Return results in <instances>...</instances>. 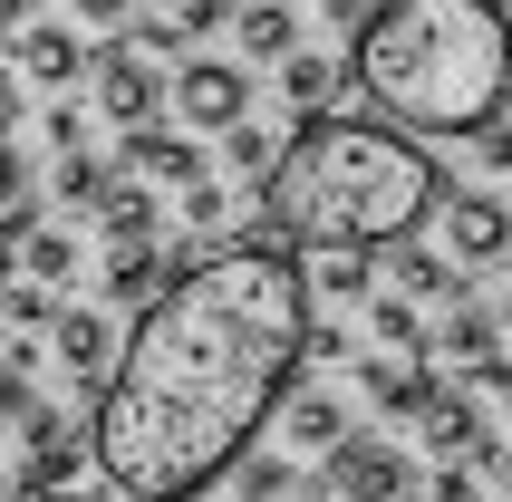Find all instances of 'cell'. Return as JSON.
I'll list each match as a JSON object with an SVG mask.
<instances>
[{"label":"cell","mask_w":512,"mask_h":502,"mask_svg":"<svg viewBox=\"0 0 512 502\" xmlns=\"http://www.w3.org/2000/svg\"><path fill=\"white\" fill-rule=\"evenodd\" d=\"M310 271L281 232L203 251L126 319V358L97 387V474L116 502H203L261 445L310 367Z\"/></svg>","instance_id":"6da1fadb"},{"label":"cell","mask_w":512,"mask_h":502,"mask_svg":"<svg viewBox=\"0 0 512 502\" xmlns=\"http://www.w3.org/2000/svg\"><path fill=\"white\" fill-rule=\"evenodd\" d=\"M455 174L426 155V136L358 126V116H300V136L281 145V165L252 184V223L281 232L290 251H329V242H406V232L445 213Z\"/></svg>","instance_id":"7a4b0ae2"},{"label":"cell","mask_w":512,"mask_h":502,"mask_svg":"<svg viewBox=\"0 0 512 502\" xmlns=\"http://www.w3.org/2000/svg\"><path fill=\"white\" fill-rule=\"evenodd\" d=\"M358 87L406 136H474L512 116V10L503 0H377L358 29Z\"/></svg>","instance_id":"3957f363"},{"label":"cell","mask_w":512,"mask_h":502,"mask_svg":"<svg viewBox=\"0 0 512 502\" xmlns=\"http://www.w3.org/2000/svg\"><path fill=\"white\" fill-rule=\"evenodd\" d=\"M87 107L107 116L116 136H126V126H155V116L174 107L165 58L145 49V39H126V29H107V49H97V68H87Z\"/></svg>","instance_id":"277c9868"},{"label":"cell","mask_w":512,"mask_h":502,"mask_svg":"<svg viewBox=\"0 0 512 502\" xmlns=\"http://www.w3.org/2000/svg\"><path fill=\"white\" fill-rule=\"evenodd\" d=\"M319 493H339V502H406V493H416V454H406L397 435L348 425L339 445L319 454Z\"/></svg>","instance_id":"5b68a950"},{"label":"cell","mask_w":512,"mask_h":502,"mask_svg":"<svg viewBox=\"0 0 512 502\" xmlns=\"http://www.w3.org/2000/svg\"><path fill=\"white\" fill-rule=\"evenodd\" d=\"M174 116L194 126V136H223L252 116V68L242 58H184L174 68Z\"/></svg>","instance_id":"8992f818"},{"label":"cell","mask_w":512,"mask_h":502,"mask_svg":"<svg viewBox=\"0 0 512 502\" xmlns=\"http://www.w3.org/2000/svg\"><path fill=\"white\" fill-rule=\"evenodd\" d=\"M49 358L78 377V387H107L116 377V358H126V329H116V309H87V300H68L49 319Z\"/></svg>","instance_id":"52a82bcc"},{"label":"cell","mask_w":512,"mask_h":502,"mask_svg":"<svg viewBox=\"0 0 512 502\" xmlns=\"http://www.w3.org/2000/svg\"><path fill=\"white\" fill-rule=\"evenodd\" d=\"M445 251H455L464 271H503L512 261V203L503 194H445Z\"/></svg>","instance_id":"ba28073f"},{"label":"cell","mask_w":512,"mask_h":502,"mask_svg":"<svg viewBox=\"0 0 512 502\" xmlns=\"http://www.w3.org/2000/svg\"><path fill=\"white\" fill-rule=\"evenodd\" d=\"M194 261H203V251H165V232H145V242H107L97 290H107V309H145L174 271H194Z\"/></svg>","instance_id":"9c48e42d"},{"label":"cell","mask_w":512,"mask_h":502,"mask_svg":"<svg viewBox=\"0 0 512 502\" xmlns=\"http://www.w3.org/2000/svg\"><path fill=\"white\" fill-rule=\"evenodd\" d=\"M10 58H20L29 87H78L87 68H97V49L78 39V20H20L10 29Z\"/></svg>","instance_id":"30bf717a"},{"label":"cell","mask_w":512,"mask_h":502,"mask_svg":"<svg viewBox=\"0 0 512 502\" xmlns=\"http://www.w3.org/2000/svg\"><path fill=\"white\" fill-rule=\"evenodd\" d=\"M116 165L145 174V184H174V194H184L194 174H213V165H203V136H194V126H126V136H116Z\"/></svg>","instance_id":"8fae6325"},{"label":"cell","mask_w":512,"mask_h":502,"mask_svg":"<svg viewBox=\"0 0 512 502\" xmlns=\"http://www.w3.org/2000/svg\"><path fill=\"white\" fill-rule=\"evenodd\" d=\"M416 425H426V445H435V454H474L484 474L503 464V435L484 425V396H474V387H435Z\"/></svg>","instance_id":"7c38bea8"},{"label":"cell","mask_w":512,"mask_h":502,"mask_svg":"<svg viewBox=\"0 0 512 502\" xmlns=\"http://www.w3.org/2000/svg\"><path fill=\"white\" fill-rule=\"evenodd\" d=\"M348 377H358V387H368V406L387 425H416L426 416V396H435V377H426V358H406V348H358V367H348Z\"/></svg>","instance_id":"4fadbf2b"},{"label":"cell","mask_w":512,"mask_h":502,"mask_svg":"<svg viewBox=\"0 0 512 502\" xmlns=\"http://www.w3.org/2000/svg\"><path fill=\"white\" fill-rule=\"evenodd\" d=\"M271 435H281L290 454H329V445L348 435V396H339V387H290L281 416H271Z\"/></svg>","instance_id":"5bb4252c"},{"label":"cell","mask_w":512,"mask_h":502,"mask_svg":"<svg viewBox=\"0 0 512 502\" xmlns=\"http://www.w3.org/2000/svg\"><path fill=\"white\" fill-rule=\"evenodd\" d=\"M387 280L406 300H474V271L455 251H426V242H387Z\"/></svg>","instance_id":"9a60e30c"},{"label":"cell","mask_w":512,"mask_h":502,"mask_svg":"<svg viewBox=\"0 0 512 502\" xmlns=\"http://www.w3.org/2000/svg\"><path fill=\"white\" fill-rule=\"evenodd\" d=\"M300 271H310V300H377V261H368V242L300 251Z\"/></svg>","instance_id":"2e32d148"},{"label":"cell","mask_w":512,"mask_h":502,"mask_svg":"<svg viewBox=\"0 0 512 502\" xmlns=\"http://www.w3.org/2000/svg\"><path fill=\"white\" fill-rule=\"evenodd\" d=\"M232 39H242V58L281 68V58L300 49V10H290V0H242V10H232Z\"/></svg>","instance_id":"e0dca14e"},{"label":"cell","mask_w":512,"mask_h":502,"mask_svg":"<svg viewBox=\"0 0 512 502\" xmlns=\"http://www.w3.org/2000/svg\"><path fill=\"white\" fill-rule=\"evenodd\" d=\"M165 184H145V174H116L107 184V203H97V232L107 242H145V232H165Z\"/></svg>","instance_id":"ac0fdd59"},{"label":"cell","mask_w":512,"mask_h":502,"mask_svg":"<svg viewBox=\"0 0 512 502\" xmlns=\"http://www.w3.org/2000/svg\"><path fill=\"white\" fill-rule=\"evenodd\" d=\"M493 348H503V309L493 300H455L445 319H435V358L474 367V358H493Z\"/></svg>","instance_id":"d6986e66"},{"label":"cell","mask_w":512,"mask_h":502,"mask_svg":"<svg viewBox=\"0 0 512 502\" xmlns=\"http://www.w3.org/2000/svg\"><path fill=\"white\" fill-rule=\"evenodd\" d=\"M310 483H319V474H300L290 454H261V445L232 464V502H300Z\"/></svg>","instance_id":"ffe728a7"},{"label":"cell","mask_w":512,"mask_h":502,"mask_svg":"<svg viewBox=\"0 0 512 502\" xmlns=\"http://www.w3.org/2000/svg\"><path fill=\"white\" fill-rule=\"evenodd\" d=\"M368 329H377V348H406V358H435L426 300H406V290H377V300H368Z\"/></svg>","instance_id":"44dd1931"},{"label":"cell","mask_w":512,"mask_h":502,"mask_svg":"<svg viewBox=\"0 0 512 502\" xmlns=\"http://www.w3.org/2000/svg\"><path fill=\"white\" fill-rule=\"evenodd\" d=\"M116 174H126V165H107V155H87V145H78V155H58V165H49V194L68 203V213H97Z\"/></svg>","instance_id":"7402d4cb"},{"label":"cell","mask_w":512,"mask_h":502,"mask_svg":"<svg viewBox=\"0 0 512 502\" xmlns=\"http://www.w3.org/2000/svg\"><path fill=\"white\" fill-rule=\"evenodd\" d=\"M78 261H87L78 232H58V223H29V232H20V271H29V280L68 290V280H78Z\"/></svg>","instance_id":"603a6c76"},{"label":"cell","mask_w":512,"mask_h":502,"mask_svg":"<svg viewBox=\"0 0 512 502\" xmlns=\"http://www.w3.org/2000/svg\"><path fill=\"white\" fill-rule=\"evenodd\" d=\"M281 97H290L300 116H329V97H339V58L290 49V58H281Z\"/></svg>","instance_id":"cb8c5ba5"},{"label":"cell","mask_w":512,"mask_h":502,"mask_svg":"<svg viewBox=\"0 0 512 502\" xmlns=\"http://www.w3.org/2000/svg\"><path fill=\"white\" fill-rule=\"evenodd\" d=\"M281 145H290V136H271L261 116H242V126H223V174H242V184H261V174L281 165Z\"/></svg>","instance_id":"d4e9b609"},{"label":"cell","mask_w":512,"mask_h":502,"mask_svg":"<svg viewBox=\"0 0 512 502\" xmlns=\"http://www.w3.org/2000/svg\"><path fill=\"white\" fill-rule=\"evenodd\" d=\"M58 309H68V300H58L49 280H29V271H10V280H0V319H10V329H39V338H49V319H58Z\"/></svg>","instance_id":"484cf974"},{"label":"cell","mask_w":512,"mask_h":502,"mask_svg":"<svg viewBox=\"0 0 512 502\" xmlns=\"http://www.w3.org/2000/svg\"><path fill=\"white\" fill-rule=\"evenodd\" d=\"M174 223H184V232H223V223H232V194H223V174H194V184L174 194Z\"/></svg>","instance_id":"4316f807"},{"label":"cell","mask_w":512,"mask_h":502,"mask_svg":"<svg viewBox=\"0 0 512 502\" xmlns=\"http://www.w3.org/2000/svg\"><path fill=\"white\" fill-rule=\"evenodd\" d=\"M87 116H97V107H78V97H49V107H39V136H49V155H78V145H87Z\"/></svg>","instance_id":"83f0119b"},{"label":"cell","mask_w":512,"mask_h":502,"mask_svg":"<svg viewBox=\"0 0 512 502\" xmlns=\"http://www.w3.org/2000/svg\"><path fill=\"white\" fill-rule=\"evenodd\" d=\"M474 474H484L474 454H445V464L426 474V502H484V483H474Z\"/></svg>","instance_id":"f1b7e54d"},{"label":"cell","mask_w":512,"mask_h":502,"mask_svg":"<svg viewBox=\"0 0 512 502\" xmlns=\"http://www.w3.org/2000/svg\"><path fill=\"white\" fill-rule=\"evenodd\" d=\"M39 406H49V396L29 387V367H10V358H0V425H10V435H20V425L39 416Z\"/></svg>","instance_id":"f546056e"},{"label":"cell","mask_w":512,"mask_h":502,"mask_svg":"<svg viewBox=\"0 0 512 502\" xmlns=\"http://www.w3.org/2000/svg\"><path fill=\"white\" fill-rule=\"evenodd\" d=\"M10 203H39V165L20 155V136H0V213Z\"/></svg>","instance_id":"4dcf8cb0"},{"label":"cell","mask_w":512,"mask_h":502,"mask_svg":"<svg viewBox=\"0 0 512 502\" xmlns=\"http://www.w3.org/2000/svg\"><path fill=\"white\" fill-rule=\"evenodd\" d=\"M464 145H474V165H484V174H512V116H493V126H474Z\"/></svg>","instance_id":"1f68e13d"},{"label":"cell","mask_w":512,"mask_h":502,"mask_svg":"<svg viewBox=\"0 0 512 502\" xmlns=\"http://www.w3.org/2000/svg\"><path fill=\"white\" fill-rule=\"evenodd\" d=\"M310 367H358V338L329 329V319H310Z\"/></svg>","instance_id":"d6a6232c"},{"label":"cell","mask_w":512,"mask_h":502,"mask_svg":"<svg viewBox=\"0 0 512 502\" xmlns=\"http://www.w3.org/2000/svg\"><path fill=\"white\" fill-rule=\"evenodd\" d=\"M20 116H29V78L20 58H0V136H20Z\"/></svg>","instance_id":"836d02e7"},{"label":"cell","mask_w":512,"mask_h":502,"mask_svg":"<svg viewBox=\"0 0 512 502\" xmlns=\"http://www.w3.org/2000/svg\"><path fill=\"white\" fill-rule=\"evenodd\" d=\"M232 10H242V0H174V20L194 29V39H213V29H232Z\"/></svg>","instance_id":"e575fe53"},{"label":"cell","mask_w":512,"mask_h":502,"mask_svg":"<svg viewBox=\"0 0 512 502\" xmlns=\"http://www.w3.org/2000/svg\"><path fill=\"white\" fill-rule=\"evenodd\" d=\"M68 20H78V29H126L136 0H68Z\"/></svg>","instance_id":"d590c367"},{"label":"cell","mask_w":512,"mask_h":502,"mask_svg":"<svg viewBox=\"0 0 512 502\" xmlns=\"http://www.w3.org/2000/svg\"><path fill=\"white\" fill-rule=\"evenodd\" d=\"M368 10H377V0H319V20H329V29H348V39L368 29Z\"/></svg>","instance_id":"8d00e7d4"},{"label":"cell","mask_w":512,"mask_h":502,"mask_svg":"<svg viewBox=\"0 0 512 502\" xmlns=\"http://www.w3.org/2000/svg\"><path fill=\"white\" fill-rule=\"evenodd\" d=\"M20 502H97V493H20Z\"/></svg>","instance_id":"74e56055"},{"label":"cell","mask_w":512,"mask_h":502,"mask_svg":"<svg viewBox=\"0 0 512 502\" xmlns=\"http://www.w3.org/2000/svg\"><path fill=\"white\" fill-rule=\"evenodd\" d=\"M493 474H503V502H512V445H503V464H493Z\"/></svg>","instance_id":"f35d334b"},{"label":"cell","mask_w":512,"mask_h":502,"mask_svg":"<svg viewBox=\"0 0 512 502\" xmlns=\"http://www.w3.org/2000/svg\"><path fill=\"white\" fill-rule=\"evenodd\" d=\"M493 309H503V338H512V280H503V300H493Z\"/></svg>","instance_id":"ab89813d"},{"label":"cell","mask_w":512,"mask_h":502,"mask_svg":"<svg viewBox=\"0 0 512 502\" xmlns=\"http://www.w3.org/2000/svg\"><path fill=\"white\" fill-rule=\"evenodd\" d=\"M10 483H20V474H10V464H0V502H10Z\"/></svg>","instance_id":"60d3db41"},{"label":"cell","mask_w":512,"mask_h":502,"mask_svg":"<svg viewBox=\"0 0 512 502\" xmlns=\"http://www.w3.org/2000/svg\"><path fill=\"white\" fill-rule=\"evenodd\" d=\"M300 502H339V493H300Z\"/></svg>","instance_id":"b9f144b4"},{"label":"cell","mask_w":512,"mask_h":502,"mask_svg":"<svg viewBox=\"0 0 512 502\" xmlns=\"http://www.w3.org/2000/svg\"><path fill=\"white\" fill-rule=\"evenodd\" d=\"M484 502H503V493H484Z\"/></svg>","instance_id":"7bdbcfd3"},{"label":"cell","mask_w":512,"mask_h":502,"mask_svg":"<svg viewBox=\"0 0 512 502\" xmlns=\"http://www.w3.org/2000/svg\"><path fill=\"white\" fill-rule=\"evenodd\" d=\"M406 502H416V493H406Z\"/></svg>","instance_id":"ee69618b"}]
</instances>
